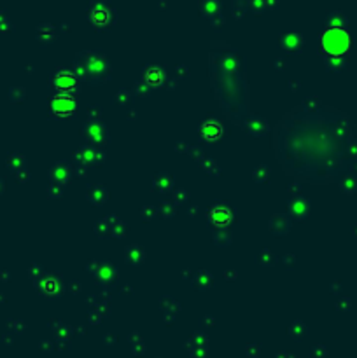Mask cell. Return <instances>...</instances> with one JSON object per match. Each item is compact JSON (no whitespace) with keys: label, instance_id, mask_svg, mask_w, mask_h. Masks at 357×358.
Returning a JSON list of instances; mask_svg holds the SVG:
<instances>
[{"label":"cell","instance_id":"7a4b0ae2","mask_svg":"<svg viewBox=\"0 0 357 358\" xmlns=\"http://www.w3.org/2000/svg\"><path fill=\"white\" fill-rule=\"evenodd\" d=\"M208 75L214 96L223 114L242 124L249 119V81L243 63L231 46L214 42L208 52Z\"/></svg>","mask_w":357,"mask_h":358},{"label":"cell","instance_id":"6da1fadb","mask_svg":"<svg viewBox=\"0 0 357 358\" xmlns=\"http://www.w3.org/2000/svg\"><path fill=\"white\" fill-rule=\"evenodd\" d=\"M273 151L284 175L308 185L343 178L357 162V128L322 102H301L273 128Z\"/></svg>","mask_w":357,"mask_h":358}]
</instances>
